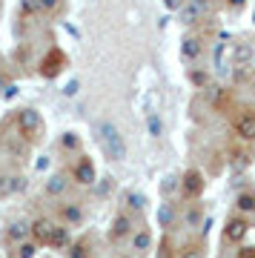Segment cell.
Returning <instances> with one entry per match:
<instances>
[{"instance_id":"e0dca14e","label":"cell","mask_w":255,"mask_h":258,"mask_svg":"<svg viewBox=\"0 0 255 258\" xmlns=\"http://www.w3.org/2000/svg\"><path fill=\"white\" fill-rule=\"evenodd\" d=\"M52 247L55 249H69L72 247V238H69V230L57 224V232H55V241H52Z\"/></svg>"},{"instance_id":"7402d4cb","label":"cell","mask_w":255,"mask_h":258,"mask_svg":"<svg viewBox=\"0 0 255 258\" xmlns=\"http://www.w3.org/2000/svg\"><path fill=\"white\" fill-rule=\"evenodd\" d=\"M175 258H204V249H201L198 244H189V247L178 249V255Z\"/></svg>"},{"instance_id":"d6a6232c","label":"cell","mask_w":255,"mask_h":258,"mask_svg":"<svg viewBox=\"0 0 255 258\" xmlns=\"http://www.w3.org/2000/svg\"><path fill=\"white\" fill-rule=\"evenodd\" d=\"M238 258H255V247H246V249H241V252H238Z\"/></svg>"},{"instance_id":"74e56055","label":"cell","mask_w":255,"mask_h":258,"mask_svg":"<svg viewBox=\"0 0 255 258\" xmlns=\"http://www.w3.org/2000/svg\"><path fill=\"white\" fill-rule=\"evenodd\" d=\"M6 86H9V81H6V78H0V92H6Z\"/></svg>"},{"instance_id":"d590c367","label":"cell","mask_w":255,"mask_h":258,"mask_svg":"<svg viewBox=\"0 0 255 258\" xmlns=\"http://www.w3.org/2000/svg\"><path fill=\"white\" fill-rule=\"evenodd\" d=\"M37 169H40V172H43V169H49V158H40V161H37Z\"/></svg>"},{"instance_id":"8992f818","label":"cell","mask_w":255,"mask_h":258,"mask_svg":"<svg viewBox=\"0 0 255 258\" xmlns=\"http://www.w3.org/2000/svg\"><path fill=\"white\" fill-rule=\"evenodd\" d=\"M246 232H249V221H246V218H229L227 227H224V241L241 244V241L246 238Z\"/></svg>"},{"instance_id":"30bf717a","label":"cell","mask_w":255,"mask_h":258,"mask_svg":"<svg viewBox=\"0 0 255 258\" xmlns=\"http://www.w3.org/2000/svg\"><path fill=\"white\" fill-rule=\"evenodd\" d=\"M29 235H32V224H26V221H12L9 227H6V238H9L12 244H23Z\"/></svg>"},{"instance_id":"f546056e","label":"cell","mask_w":255,"mask_h":258,"mask_svg":"<svg viewBox=\"0 0 255 258\" xmlns=\"http://www.w3.org/2000/svg\"><path fill=\"white\" fill-rule=\"evenodd\" d=\"M164 3H166V9H172V12H181L183 6H186L183 0H164Z\"/></svg>"},{"instance_id":"8d00e7d4","label":"cell","mask_w":255,"mask_h":258,"mask_svg":"<svg viewBox=\"0 0 255 258\" xmlns=\"http://www.w3.org/2000/svg\"><path fill=\"white\" fill-rule=\"evenodd\" d=\"M192 81H195V83H207V75H201V72H195V75H192Z\"/></svg>"},{"instance_id":"8fae6325","label":"cell","mask_w":255,"mask_h":258,"mask_svg":"<svg viewBox=\"0 0 255 258\" xmlns=\"http://www.w3.org/2000/svg\"><path fill=\"white\" fill-rule=\"evenodd\" d=\"M60 66H66V57L60 55V52H49V57H46L43 66H40V75H46V78H55V75L60 72Z\"/></svg>"},{"instance_id":"e575fe53","label":"cell","mask_w":255,"mask_h":258,"mask_svg":"<svg viewBox=\"0 0 255 258\" xmlns=\"http://www.w3.org/2000/svg\"><path fill=\"white\" fill-rule=\"evenodd\" d=\"M15 92H18V86L9 83V86H6V92H3V98H15Z\"/></svg>"},{"instance_id":"d6986e66","label":"cell","mask_w":255,"mask_h":258,"mask_svg":"<svg viewBox=\"0 0 255 258\" xmlns=\"http://www.w3.org/2000/svg\"><path fill=\"white\" fill-rule=\"evenodd\" d=\"M229 164H232L235 172H241V169H246V166L252 164V158L246 155V152H232V161H229Z\"/></svg>"},{"instance_id":"ffe728a7","label":"cell","mask_w":255,"mask_h":258,"mask_svg":"<svg viewBox=\"0 0 255 258\" xmlns=\"http://www.w3.org/2000/svg\"><path fill=\"white\" fill-rule=\"evenodd\" d=\"M146 129H149L152 138H161V135H164V123H161L158 115H149V118H146Z\"/></svg>"},{"instance_id":"52a82bcc","label":"cell","mask_w":255,"mask_h":258,"mask_svg":"<svg viewBox=\"0 0 255 258\" xmlns=\"http://www.w3.org/2000/svg\"><path fill=\"white\" fill-rule=\"evenodd\" d=\"M75 181L83 186H92L95 181H98V172H95V164H92L89 158H83V161H78V166H75Z\"/></svg>"},{"instance_id":"cb8c5ba5","label":"cell","mask_w":255,"mask_h":258,"mask_svg":"<svg viewBox=\"0 0 255 258\" xmlns=\"http://www.w3.org/2000/svg\"><path fill=\"white\" fill-rule=\"evenodd\" d=\"M35 252H37V244H29V241L18 244V255L20 258H35Z\"/></svg>"},{"instance_id":"5b68a950","label":"cell","mask_w":255,"mask_h":258,"mask_svg":"<svg viewBox=\"0 0 255 258\" xmlns=\"http://www.w3.org/2000/svg\"><path fill=\"white\" fill-rule=\"evenodd\" d=\"M204 172H198V169H189V172H183L181 178V192L186 195V198H198L201 192H204Z\"/></svg>"},{"instance_id":"3957f363","label":"cell","mask_w":255,"mask_h":258,"mask_svg":"<svg viewBox=\"0 0 255 258\" xmlns=\"http://www.w3.org/2000/svg\"><path fill=\"white\" fill-rule=\"evenodd\" d=\"M212 12V0H192V3H186L178 15H181V23L183 26H192V23H198V20H204V15H210Z\"/></svg>"},{"instance_id":"9a60e30c","label":"cell","mask_w":255,"mask_h":258,"mask_svg":"<svg viewBox=\"0 0 255 258\" xmlns=\"http://www.w3.org/2000/svg\"><path fill=\"white\" fill-rule=\"evenodd\" d=\"M63 192H66V175L63 172H55L46 181V195H63Z\"/></svg>"},{"instance_id":"277c9868","label":"cell","mask_w":255,"mask_h":258,"mask_svg":"<svg viewBox=\"0 0 255 258\" xmlns=\"http://www.w3.org/2000/svg\"><path fill=\"white\" fill-rule=\"evenodd\" d=\"M55 232H57V224L52 221V218H37V221H32V238H35V244L52 247Z\"/></svg>"},{"instance_id":"4316f807","label":"cell","mask_w":255,"mask_h":258,"mask_svg":"<svg viewBox=\"0 0 255 258\" xmlns=\"http://www.w3.org/2000/svg\"><path fill=\"white\" fill-rule=\"evenodd\" d=\"M60 144H63V149H78V147H81V141H78L75 132H66L63 138H60Z\"/></svg>"},{"instance_id":"f35d334b","label":"cell","mask_w":255,"mask_h":258,"mask_svg":"<svg viewBox=\"0 0 255 258\" xmlns=\"http://www.w3.org/2000/svg\"><path fill=\"white\" fill-rule=\"evenodd\" d=\"M3 189H6V178H3V172H0V195H3Z\"/></svg>"},{"instance_id":"2e32d148","label":"cell","mask_w":255,"mask_h":258,"mask_svg":"<svg viewBox=\"0 0 255 258\" xmlns=\"http://www.w3.org/2000/svg\"><path fill=\"white\" fill-rule=\"evenodd\" d=\"M23 189H26V175H12V178H6L3 195H15V192H23Z\"/></svg>"},{"instance_id":"ba28073f","label":"cell","mask_w":255,"mask_h":258,"mask_svg":"<svg viewBox=\"0 0 255 258\" xmlns=\"http://www.w3.org/2000/svg\"><path fill=\"white\" fill-rule=\"evenodd\" d=\"M129 232H132V218H129L126 212L115 215V218H112V227H109V238L120 241V238H126Z\"/></svg>"},{"instance_id":"60d3db41","label":"cell","mask_w":255,"mask_h":258,"mask_svg":"<svg viewBox=\"0 0 255 258\" xmlns=\"http://www.w3.org/2000/svg\"><path fill=\"white\" fill-rule=\"evenodd\" d=\"M252 69H255V57H252Z\"/></svg>"},{"instance_id":"ac0fdd59","label":"cell","mask_w":255,"mask_h":258,"mask_svg":"<svg viewBox=\"0 0 255 258\" xmlns=\"http://www.w3.org/2000/svg\"><path fill=\"white\" fill-rule=\"evenodd\" d=\"M126 207H129V210H135V212L146 210V195H144V192H135V189H132V192L126 195Z\"/></svg>"},{"instance_id":"83f0119b","label":"cell","mask_w":255,"mask_h":258,"mask_svg":"<svg viewBox=\"0 0 255 258\" xmlns=\"http://www.w3.org/2000/svg\"><path fill=\"white\" fill-rule=\"evenodd\" d=\"M78 89H81V81H69V83H66V89H63V95H66V98H75Z\"/></svg>"},{"instance_id":"603a6c76","label":"cell","mask_w":255,"mask_h":258,"mask_svg":"<svg viewBox=\"0 0 255 258\" xmlns=\"http://www.w3.org/2000/svg\"><path fill=\"white\" fill-rule=\"evenodd\" d=\"M66 252H69V258H89V247L86 244H72Z\"/></svg>"},{"instance_id":"484cf974","label":"cell","mask_w":255,"mask_h":258,"mask_svg":"<svg viewBox=\"0 0 255 258\" xmlns=\"http://www.w3.org/2000/svg\"><path fill=\"white\" fill-rule=\"evenodd\" d=\"M20 12L23 15H35V12H43V6H40V0H23Z\"/></svg>"},{"instance_id":"6da1fadb","label":"cell","mask_w":255,"mask_h":258,"mask_svg":"<svg viewBox=\"0 0 255 258\" xmlns=\"http://www.w3.org/2000/svg\"><path fill=\"white\" fill-rule=\"evenodd\" d=\"M98 132H100V141H103V147H106L112 161H126V141L120 135V129L112 120H100Z\"/></svg>"},{"instance_id":"d4e9b609","label":"cell","mask_w":255,"mask_h":258,"mask_svg":"<svg viewBox=\"0 0 255 258\" xmlns=\"http://www.w3.org/2000/svg\"><path fill=\"white\" fill-rule=\"evenodd\" d=\"M63 218L69 224H78V221H81V210H78L75 204H69V207H63Z\"/></svg>"},{"instance_id":"836d02e7","label":"cell","mask_w":255,"mask_h":258,"mask_svg":"<svg viewBox=\"0 0 255 258\" xmlns=\"http://www.w3.org/2000/svg\"><path fill=\"white\" fill-rule=\"evenodd\" d=\"M175 189V178H164V192H172Z\"/></svg>"},{"instance_id":"9c48e42d","label":"cell","mask_w":255,"mask_h":258,"mask_svg":"<svg viewBox=\"0 0 255 258\" xmlns=\"http://www.w3.org/2000/svg\"><path fill=\"white\" fill-rule=\"evenodd\" d=\"M235 135L241 141H249V144H255V115H241V118L235 120Z\"/></svg>"},{"instance_id":"7c38bea8","label":"cell","mask_w":255,"mask_h":258,"mask_svg":"<svg viewBox=\"0 0 255 258\" xmlns=\"http://www.w3.org/2000/svg\"><path fill=\"white\" fill-rule=\"evenodd\" d=\"M201 52H204V46H201L198 37H183L181 40V57L183 60H195V57H201Z\"/></svg>"},{"instance_id":"4fadbf2b","label":"cell","mask_w":255,"mask_h":258,"mask_svg":"<svg viewBox=\"0 0 255 258\" xmlns=\"http://www.w3.org/2000/svg\"><path fill=\"white\" fill-rule=\"evenodd\" d=\"M155 221H158V227H172V221H175V207L169 201L166 204H158V212H155Z\"/></svg>"},{"instance_id":"f1b7e54d","label":"cell","mask_w":255,"mask_h":258,"mask_svg":"<svg viewBox=\"0 0 255 258\" xmlns=\"http://www.w3.org/2000/svg\"><path fill=\"white\" fill-rule=\"evenodd\" d=\"M235 57H238V63H241V60H246V57H252V49H246V46H238Z\"/></svg>"},{"instance_id":"44dd1931","label":"cell","mask_w":255,"mask_h":258,"mask_svg":"<svg viewBox=\"0 0 255 258\" xmlns=\"http://www.w3.org/2000/svg\"><path fill=\"white\" fill-rule=\"evenodd\" d=\"M238 210L241 212H255V192L238 195Z\"/></svg>"},{"instance_id":"4dcf8cb0","label":"cell","mask_w":255,"mask_h":258,"mask_svg":"<svg viewBox=\"0 0 255 258\" xmlns=\"http://www.w3.org/2000/svg\"><path fill=\"white\" fill-rule=\"evenodd\" d=\"M158 258H172V249H169V244H161V249H158Z\"/></svg>"},{"instance_id":"5bb4252c","label":"cell","mask_w":255,"mask_h":258,"mask_svg":"<svg viewBox=\"0 0 255 258\" xmlns=\"http://www.w3.org/2000/svg\"><path fill=\"white\" fill-rule=\"evenodd\" d=\"M149 247H152V232L149 230L132 232V249H135V252H146Z\"/></svg>"},{"instance_id":"7a4b0ae2","label":"cell","mask_w":255,"mask_h":258,"mask_svg":"<svg viewBox=\"0 0 255 258\" xmlns=\"http://www.w3.org/2000/svg\"><path fill=\"white\" fill-rule=\"evenodd\" d=\"M15 126L20 129V135L29 141H35L40 132H43V118H40V112L37 109H29V106H23V109L15 112Z\"/></svg>"},{"instance_id":"ab89813d","label":"cell","mask_w":255,"mask_h":258,"mask_svg":"<svg viewBox=\"0 0 255 258\" xmlns=\"http://www.w3.org/2000/svg\"><path fill=\"white\" fill-rule=\"evenodd\" d=\"M229 3H232V6H241V3H244V0H229Z\"/></svg>"},{"instance_id":"1f68e13d","label":"cell","mask_w":255,"mask_h":258,"mask_svg":"<svg viewBox=\"0 0 255 258\" xmlns=\"http://www.w3.org/2000/svg\"><path fill=\"white\" fill-rule=\"evenodd\" d=\"M57 3H60V0H40V6H43L46 12H52V9H57Z\"/></svg>"}]
</instances>
